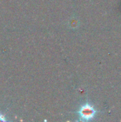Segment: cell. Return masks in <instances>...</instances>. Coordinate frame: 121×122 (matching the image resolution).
<instances>
[{"label":"cell","instance_id":"7a4b0ae2","mask_svg":"<svg viewBox=\"0 0 121 122\" xmlns=\"http://www.w3.org/2000/svg\"><path fill=\"white\" fill-rule=\"evenodd\" d=\"M0 121H1V122H5V121H6L5 117H4L3 115L0 114Z\"/></svg>","mask_w":121,"mask_h":122},{"label":"cell","instance_id":"6da1fadb","mask_svg":"<svg viewBox=\"0 0 121 122\" xmlns=\"http://www.w3.org/2000/svg\"><path fill=\"white\" fill-rule=\"evenodd\" d=\"M96 113L97 111L96 110L94 107L88 103L82 105L78 111L80 120L83 122L91 121L95 117Z\"/></svg>","mask_w":121,"mask_h":122}]
</instances>
